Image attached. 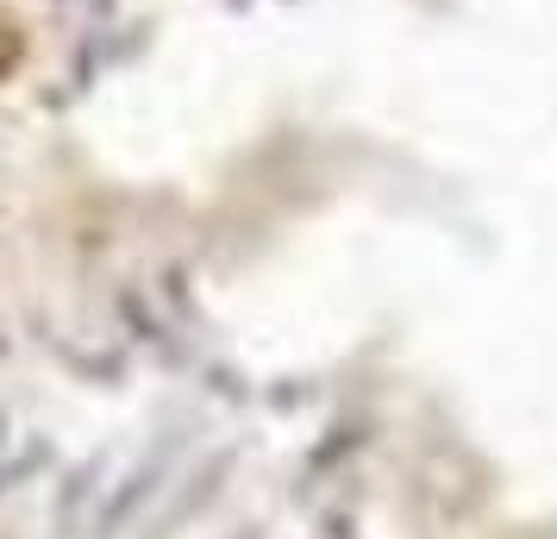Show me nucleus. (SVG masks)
Masks as SVG:
<instances>
[{"label":"nucleus","mask_w":557,"mask_h":539,"mask_svg":"<svg viewBox=\"0 0 557 539\" xmlns=\"http://www.w3.org/2000/svg\"><path fill=\"white\" fill-rule=\"evenodd\" d=\"M20 57H26V38H20L13 20H0V76H13V70H20Z\"/></svg>","instance_id":"obj_1"}]
</instances>
